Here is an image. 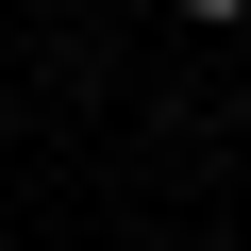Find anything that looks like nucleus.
<instances>
[{
  "label": "nucleus",
  "instance_id": "obj_1",
  "mask_svg": "<svg viewBox=\"0 0 251 251\" xmlns=\"http://www.w3.org/2000/svg\"><path fill=\"white\" fill-rule=\"evenodd\" d=\"M184 17H201V34H234V17H251V0H184Z\"/></svg>",
  "mask_w": 251,
  "mask_h": 251
}]
</instances>
